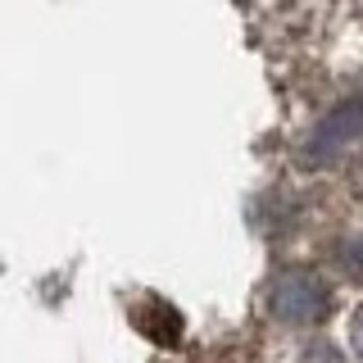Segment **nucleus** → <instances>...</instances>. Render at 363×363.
Segmentation results:
<instances>
[{
    "instance_id": "f257e3e1",
    "label": "nucleus",
    "mask_w": 363,
    "mask_h": 363,
    "mask_svg": "<svg viewBox=\"0 0 363 363\" xmlns=\"http://www.w3.org/2000/svg\"><path fill=\"white\" fill-rule=\"evenodd\" d=\"M268 309L286 327H309L332 309V291H327V281L318 277V272L286 268V272H277V281H272V291H268Z\"/></svg>"
},
{
    "instance_id": "f03ea898",
    "label": "nucleus",
    "mask_w": 363,
    "mask_h": 363,
    "mask_svg": "<svg viewBox=\"0 0 363 363\" xmlns=\"http://www.w3.org/2000/svg\"><path fill=\"white\" fill-rule=\"evenodd\" d=\"M363 136V100H345L340 109H332L323 123L309 132V141H304V164L309 168H323V164H332V159L340 150H350Z\"/></svg>"
},
{
    "instance_id": "7ed1b4c3",
    "label": "nucleus",
    "mask_w": 363,
    "mask_h": 363,
    "mask_svg": "<svg viewBox=\"0 0 363 363\" xmlns=\"http://www.w3.org/2000/svg\"><path fill=\"white\" fill-rule=\"evenodd\" d=\"M336 259H340V268H345L354 281H363V232H359V236H350V241L340 245V255H336Z\"/></svg>"
},
{
    "instance_id": "20e7f679",
    "label": "nucleus",
    "mask_w": 363,
    "mask_h": 363,
    "mask_svg": "<svg viewBox=\"0 0 363 363\" xmlns=\"http://www.w3.org/2000/svg\"><path fill=\"white\" fill-rule=\"evenodd\" d=\"M300 363H350V359L340 354V350L332 345V340H313V345L300 354Z\"/></svg>"
},
{
    "instance_id": "39448f33",
    "label": "nucleus",
    "mask_w": 363,
    "mask_h": 363,
    "mask_svg": "<svg viewBox=\"0 0 363 363\" xmlns=\"http://www.w3.org/2000/svg\"><path fill=\"white\" fill-rule=\"evenodd\" d=\"M350 340H354V350H359V359H363V313L354 318V327H350Z\"/></svg>"
},
{
    "instance_id": "423d86ee",
    "label": "nucleus",
    "mask_w": 363,
    "mask_h": 363,
    "mask_svg": "<svg viewBox=\"0 0 363 363\" xmlns=\"http://www.w3.org/2000/svg\"><path fill=\"white\" fill-rule=\"evenodd\" d=\"M359 191H363V164H359Z\"/></svg>"
}]
</instances>
